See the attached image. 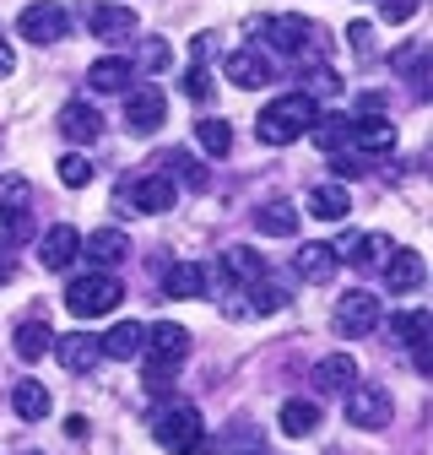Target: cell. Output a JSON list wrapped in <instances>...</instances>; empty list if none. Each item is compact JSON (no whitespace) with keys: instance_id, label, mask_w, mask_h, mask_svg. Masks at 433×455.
Wrapping results in <instances>:
<instances>
[{"instance_id":"ac0fdd59","label":"cell","mask_w":433,"mask_h":455,"mask_svg":"<svg viewBox=\"0 0 433 455\" xmlns=\"http://www.w3.org/2000/svg\"><path fill=\"white\" fill-rule=\"evenodd\" d=\"M206 282H211V271H206V266L179 260V266L162 271V293H169V299H206Z\"/></svg>"},{"instance_id":"bcb514c9","label":"cell","mask_w":433,"mask_h":455,"mask_svg":"<svg viewBox=\"0 0 433 455\" xmlns=\"http://www.w3.org/2000/svg\"><path fill=\"white\" fill-rule=\"evenodd\" d=\"M0 282H12V260L6 255H0Z\"/></svg>"},{"instance_id":"f1b7e54d","label":"cell","mask_w":433,"mask_h":455,"mask_svg":"<svg viewBox=\"0 0 433 455\" xmlns=\"http://www.w3.org/2000/svg\"><path fill=\"white\" fill-rule=\"evenodd\" d=\"M255 228L271 239H287V234H298V212L287 201H265V206H255Z\"/></svg>"},{"instance_id":"f546056e","label":"cell","mask_w":433,"mask_h":455,"mask_svg":"<svg viewBox=\"0 0 433 455\" xmlns=\"http://www.w3.org/2000/svg\"><path fill=\"white\" fill-rule=\"evenodd\" d=\"M428 331H433V315H428V309H401V315H390V336L401 341V347H422Z\"/></svg>"},{"instance_id":"7c38bea8","label":"cell","mask_w":433,"mask_h":455,"mask_svg":"<svg viewBox=\"0 0 433 455\" xmlns=\"http://www.w3.org/2000/svg\"><path fill=\"white\" fill-rule=\"evenodd\" d=\"M125 201H130L136 212H146V217H157V212H169V206L179 201V185H174L169 174H146V180H136V185L125 190Z\"/></svg>"},{"instance_id":"5b68a950","label":"cell","mask_w":433,"mask_h":455,"mask_svg":"<svg viewBox=\"0 0 433 455\" xmlns=\"http://www.w3.org/2000/svg\"><path fill=\"white\" fill-rule=\"evenodd\" d=\"M162 120H169V98H162V87H152V82L125 87V131L130 136H152Z\"/></svg>"},{"instance_id":"74e56055","label":"cell","mask_w":433,"mask_h":455,"mask_svg":"<svg viewBox=\"0 0 433 455\" xmlns=\"http://www.w3.org/2000/svg\"><path fill=\"white\" fill-rule=\"evenodd\" d=\"M141 66H146V71L169 66V44H162V38H146V44H141Z\"/></svg>"},{"instance_id":"d590c367","label":"cell","mask_w":433,"mask_h":455,"mask_svg":"<svg viewBox=\"0 0 433 455\" xmlns=\"http://www.w3.org/2000/svg\"><path fill=\"white\" fill-rule=\"evenodd\" d=\"M33 239V212H0V244Z\"/></svg>"},{"instance_id":"ab89813d","label":"cell","mask_w":433,"mask_h":455,"mask_svg":"<svg viewBox=\"0 0 433 455\" xmlns=\"http://www.w3.org/2000/svg\"><path fill=\"white\" fill-rule=\"evenodd\" d=\"M347 38H352V49H358V54H374V28H368V22H352V28H347Z\"/></svg>"},{"instance_id":"f6af8a7d","label":"cell","mask_w":433,"mask_h":455,"mask_svg":"<svg viewBox=\"0 0 433 455\" xmlns=\"http://www.w3.org/2000/svg\"><path fill=\"white\" fill-rule=\"evenodd\" d=\"M12 71H17V54H12L6 38H0V76H12Z\"/></svg>"},{"instance_id":"d6a6232c","label":"cell","mask_w":433,"mask_h":455,"mask_svg":"<svg viewBox=\"0 0 433 455\" xmlns=\"http://www.w3.org/2000/svg\"><path fill=\"white\" fill-rule=\"evenodd\" d=\"M0 212H33V185L22 174H0Z\"/></svg>"},{"instance_id":"836d02e7","label":"cell","mask_w":433,"mask_h":455,"mask_svg":"<svg viewBox=\"0 0 433 455\" xmlns=\"http://www.w3.org/2000/svg\"><path fill=\"white\" fill-rule=\"evenodd\" d=\"M157 163H169V180L179 174V180H185L190 190H206V168H201V163H195L190 152H162Z\"/></svg>"},{"instance_id":"9a60e30c","label":"cell","mask_w":433,"mask_h":455,"mask_svg":"<svg viewBox=\"0 0 433 455\" xmlns=\"http://www.w3.org/2000/svg\"><path fill=\"white\" fill-rule=\"evenodd\" d=\"M141 347H146V325H136V320H120L114 331H103V336H98V353H103V358H114V363L141 358Z\"/></svg>"},{"instance_id":"ba28073f","label":"cell","mask_w":433,"mask_h":455,"mask_svg":"<svg viewBox=\"0 0 433 455\" xmlns=\"http://www.w3.org/2000/svg\"><path fill=\"white\" fill-rule=\"evenodd\" d=\"M76 255H82V234L71 222H54L49 234L38 239V266L43 271H66V266H76Z\"/></svg>"},{"instance_id":"cb8c5ba5","label":"cell","mask_w":433,"mask_h":455,"mask_svg":"<svg viewBox=\"0 0 433 455\" xmlns=\"http://www.w3.org/2000/svg\"><path fill=\"white\" fill-rule=\"evenodd\" d=\"M49 390H43V379H17V390H12V412L22 418V423H43L49 418Z\"/></svg>"},{"instance_id":"7bdbcfd3","label":"cell","mask_w":433,"mask_h":455,"mask_svg":"<svg viewBox=\"0 0 433 455\" xmlns=\"http://www.w3.org/2000/svg\"><path fill=\"white\" fill-rule=\"evenodd\" d=\"M331 163H336V174H342V180H347V174H363V157H358V152H336Z\"/></svg>"},{"instance_id":"d6986e66","label":"cell","mask_w":433,"mask_h":455,"mask_svg":"<svg viewBox=\"0 0 433 455\" xmlns=\"http://www.w3.org/2000/svg\"><path fill=\"white\" fill-rule=\"evenodd\" d=\"M422 276H428L422 255H417V250H396V244H390V260H385V282H390V293H412V288H422Z\"/></svg>"},{"instance_id":"3957f363","label":"cell","mask_w":433,"mask_h":455,"mask_svg":"<svg viewBox=\"0 0 433 455\" xmlns=\"http://www.w3.org/2000/svg\"><path fill=\"white\" fill-rule=\"evenodd\" d=\"M120 299H125V288H120V276H114V271H87V276H76L71 288H66V309H71L76 320L114 315Z\"/></svg>"},{"instance_id":"7402d4cb","label":"cell","mask_w":433,"mask_h":455,"mask_svg":"<svg viewBox=\"0 0 433 455\" xmlns=\"http://www.w3.org/2000/svg\"><path fill=\"white\" fill-rule=\"evenodd\" d=\"M293 266H298V276H303V282H331L342 260H336V250L325 244V239H309V244L293 255Z\"/></svg>"},{"instance_id":"ffe728a7","label":"cell","mask_w":433,"mask_h":455,"mask_svg":"<svg viewBox=\"0 0 433 455\" xmlns=\"http://www.w3.org/2000/svg\"><path fill=\"white\" fill-rule=\"evenodd\" d=\"M54 353H60V363L71 369V374H87L103 353H98V336H87V331H66V336H54Z\"/></svg>"},{"instance_id":"7a4b0ae2","label":"cell","mask_w":433,"mask_h":455,"mask_svg":"<svg viewBox=\"0 0 433 455\" xmlns=\"http://www.w3.org/2000/svg\"><path fill=\"white\" fill-rule=\"evenodd\" d=\"M314 98H303V92H287V98H277V103H265L260 108V120H255V136L265 141V147H293L298 136H309V125H314Z\"/></svg>"},{"instance_id":"1f68e13d","label":"cell","mask_w":433,"mask_h":455,"mask_svg":"<svg viewBox=\"0 0 433 455\" xmlns=\"http://www.w3.org/2000/svg\"><path fill=\"white\" fill-rule=\"evenodd\" d=\"M195 141H201L211 157H228V147H233V125H228V120H201V125H195Z\"/></svg>"},{"instance_id":"52a82bcc","label":"cell","mask_w":433,"mask_h":455,"mask_svg":"<svg viewBox=\"0 0 433 455\" xmlns=\"http://www.w3.org/2000/svg\"><path fill=\"white\" fill-rule=\"evenodd\" d=\"M157 369H179L185 358H190V331L185 325H174V320H157V325H146V347H141Z\"/></svg>"},{"instance_id":"4dcf8cb0","label":"cell","mask_w":433,"mask_h":455,"mask_svg":"<svg viewBox=\"0 0 433 455\" xmlns=\"http://www.w3.org/2000/svg\"><path fill=\"white\" fill-rule=\"evenodd\" d=\"M87 82H92L98 92H125V87H130V60H120V54H103V60L87 71Z\"/></svg>"},{"instance_id":"5bb4252c","label":"cell","mask_w":433,"mask_h":455,"mask_svg":"<svg viewBox=\"0 0 433 455\" xmlns=\"http://www.w3.org/2000/svg\"><path fill=\"white\" fill-rule=\"evenodd\" d=\"M390 147H396V125L390 120H379V114H358L352 120V152L358 157H379Z\"/></svg>"},{"instance_id":"6da1fadb","label":"cell","mask_w":433,"mask_h":455,"mask_svg":"<svg viewBox=\"0 0 433 455\" xmlns=\"http://www.w3.org/2000/svg\"><path fill=\"white\" fill-rule=\"evenodd\" d=\"M152 439H157L162 450H174V455H211V434H206V423H201V412H195L190 402L157 407Z\"/></svg>"},{"instance_id":"d4e9b609","label":"cell","mask_w":433,"mask_h":455,"mask_svg":"<svg viewBox=\"0 0 433 455\" xmlns=\"http://www.w3.org/2000/svg\"><path fill=\"white\" fill-rule=\"evenodd\" d=\"M12 347H17V358H22V363H38V358L54 347L49 320H22V325H17V336H12Z\"/></svg>"},{"instance_id":"30bf717a","label":"cell","mask_w":433,"mask_h":455,"mask_svg":"<svg viewBox=\"0 0 433 455\" xmlns=\"http://www.w3.org/2000/svg\"><path fill=\"white\" fill-rule=\"evenodd\" d=\"M141 22H136V12L130 6H108V0H98V6H87V33L92 38H103V44H120V38H130Z\"/></svg>"},{"instance_id":"9c48e42d","label":"cell","mask_w":433,"mask_h":455,"mask_svg":"<svg viewBox=\"0 0 433 455\" xmlns=\"http://www.w3.org/2000/svg\"><path fill=\"white\" fill-rule=\"evenodd\" d=\"M379 315H385V309H379L374 293H342L336 299V331L342 336H368L379 325Z\"/></svg>"},{"instance_id":"4316f807","label":"cell","mask_w":433,"mask_h":455,"mask_svg":"<svg viewBox=\"0 0 433 455\" xmlns=\"http://www.w3.org/2000/svg\"><path fill=\"white\" fill-rule=\"evenodd\" d=\"M277 423H282V434H287V439H309V434L319 428V407H314V402H303V395H293V402H282Z\"/></svg>"},{"instance_id":"60d3db41","label":"cell","mask_w":433,"mask_h":455,"mask_svg":"<svg viewBox=\"0 0 433 455\" xmlns=\"http://www.w3.org/2000/svg\"><path fill=\"white\" fill-rule=\"evenodd\" d=\"M169 374H174V369H157V363H146V390H152V395H169V385H174Z\"/></svg>"},{"instance_id":"8992f818","label":"cell","mask_w":433,"mask_h":455,"mask_svg":"<svg viewBox=\"0 0 433 455\" xmlns=\"http://www.w3.org/2000/svg\"><path fill=\"white\" fill-rule=\"evenodd\" d=\"M66 28H71V17H66V6H54V0H33V6H22V17H17V33L28 44H60Z\"/></svg>"},{"instance_id":"e575fe53","label":"cell","mask_w":433,"mask_h":455,"mask_svg":"<svg viewBox=\"0 0 433 455\" xmlns=\"http://www.w3.org/2000/svg\"><path fill=\"white\" fill-rule=\"evenodd\" d=\"M60 185H66V190H87V185H92V163H87L82 152H66V157H60Z\"/></svg>"},{"instance_id":"4fadbf2b","label":"cell","mask_w":433,"mask_h":455,"mask_svg":"<svg viewBox=\"0 0 433 455\" xmlns=\"http://www.w3.org/2000/svg\"><path fill=\"white\" fill-rule=\"evenodd\" d=\"M82 255H87L98 271H114L120 260H130V239L120 234V228H98V234L82 239Z\"/></svg>"},{"instance_id":"2e32d148","label":"cell","mask_w":433,"mask_h":455,"mask_svg":"<svg viewBox=\"0 0 433 455\" xmlns=\"http://www.w3.org/2000/svg\"><path fill=\"white\" fill-rule=\"evenodd\" d=\"M309 379H314L319 395H342V390L358 379V358H352V353H331V358H319V363L309 369Z\"/></svg>"},{"instance_id":"44dd1931","label":"cell","mask_w":433,"mask_h":455,"mask_svg":"<svg viewBox=\"0 0 433 455\" xmlns=\"http://www.w3.org/2000/svg\"><path fill=\"white\" fill-rule=\"evenodd\" d=\"M223 71H228L233 87H265V82H271V60H265L260 49H233Z\"/></svg>"},{"instance_id":"ee69618b","label":"cell","mask_w":433,"mask_h":455,"mask_svg":"<svg viewBox=\"0 0 433 455\" xmlns=\"http://www.w3.org/2000/svg\"><path fill=\"white\" fill-rule=\"evenodd\" d=\"M412 363H417V374H433V347H428V341L412 347Z\"/></svg>"},{"instance_id":"e0dca14e","label":"cell","mask_w":433,"mask_h":455,"mask_svg":"<svg viewBox=\"0 0 433 455\" xmlns=\"http://www.w3.org/2000/svg\"><path fill=\"white\" fill-rule=\"evenodd\" d=\"M260 33H265V44L277 49V54H303V44H309L314 28H309L303 17H265Z\"/></svg>"},{"instance_id":"8fae6325","label":"cell","mask_w":433,"mask_h":455,"mask_svg":"<svg viewBox=\"0 0 433 455\" xmlns=\"http://www.w3.org/2000/svg\"><path fill=\"white\" fill-rule=\"evenodd\" d=\"M60 136H66L71 147H92V141L103 136V114H98L92 103H82V98H71V103L60 108Z\"/></svg>"},{"instance_id":"83f0119b","label":"cell","mask_w":433,"mask_h":455,"mask_svg":"<svg viewBox=\"0 0 433 455\" xmlns=\"http://www.w3.org/2000/svg\"><path fill=\"white\" fill-rule=\"evenodd\" d=\"M309 212H314L319 222H342V217L352 212L347 185H314V190H309Z\"/></svg>"},{"instance_id":"277c9868","label":"cell","mask_w":433,"mask_h":455,"mask_svg":"<svg viewBox=\"0 0 433 455\" xmlns=\"http://www.w3.org/2000/svg\"><path fill=\"white\" fill-rule=\"evenodd\" d=\"M342 395H347V423H358V428H368V434H374V428H390V412H396V407H390V390H385V385L352 379Z\"/></svg>"},{"instance_id":"b9f144b4","label":"cell","mask_w":433,"mask_h":455,"mask_svg":"<svg viewBox=\"0 0 433 455\" xmlns=\"http://www.w3.org/2000/svg\"><path fill=\"white\" fill-rule=\"evenodd\" d=\"M325 92H336V71H325V66H319V71H314V82H309V92H303V98H325Z\"/></svg>"},{"instance_id":"484cf974","label":"cell","mask_w":433,"mask_h":455,"mask_svg":"<svg viewBox=\"0 0 433 455\" xmlns=\"http://www.w3.org/2000/svg\"><path fill=\"white\" fill-rule=\"evenodd\" d=\"M309 136L325 147V152H347L352 147V120H347V114H314V125H309Z\"/></svg>"},{"instance_id":"8d00e7d4","label":"cell","mask_w":433,"mask_h":455,"mask_svg":"<svg viewBox=\"0 0 433 455\" xmlns=\"http://www.w3.org/2000/svg\"><path fill=\"white\" fill-rule=\"evenodd\" d=\"M417 6H422V0H379V17H385V22H412Z\"/></svg>"},{"instance_id":"603a6c76","label":"cell","mask_w":433,"mask_h":455,"mask_svg":"<svg viewBox=\"0 0 433 455\" xmlns=\"http://www.w3.org/2000/svg\"><path fill=\"white\" fill-rule=\"evenodd\" d=\"M223 276L233 282V288H249V282H260V276H265V255H260V250H249V244H233V250L223 255Z\"/></svg>"},{"instance_id":"f35d334b","label":"cell","mask_w":433,"mask_h":455,"mask_svg":"<svg viewBox=\"0 0 433 455\" xmlns=\"http://www.w3.org/2000/svg\"><path fill=\"white\" fill-rule=\"evenodd\" d=\"M185 92H190V98H206V92H211V76H206V66H190V71H185Z\"/></svg>"}]
</instances>
